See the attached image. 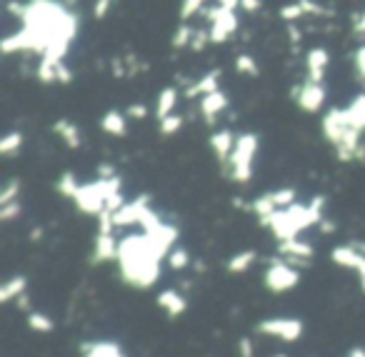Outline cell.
<instances>
[{
  "label": "cell",
  "instance_id": "cell-1",
  "mask_svg": "<svg viewBox=\"0 0 365 357\" xmlns=\"http://www.w3.org/2000/svg\"><path fill=\"white\" fill-rule=\"evenodd\" d=\"M21 21V31L6 36L0 43L6 56L36 53L41 58L63 61L81 28L78 13L63 0H28Z\"/></svg>",
  "mask_w": 365,
  "mask_h": 357
},
{
  "label": "cell",
  "instance_id": "cell-2",
  "mask_svg": "<svg viewBox=\"0 0 365 357\" xmlns=\"http://www.w3.org/2000/svg\"><path fill=\"white\" fill-rule=\"evenodd\" d=\"M165 257L158 252L153 240L145 232H133L125 235L118 245V270L123 282L138 290H148L160 280V262Z\"/></svg>",
  "mask_w": 365,
  "mask_h": 357
},
{
  "label": "cell",
  "instance_id": "cell-3",
  "mask_svg": "<svg viewBox=\"0 0 365 357\" xmlns=\"http://www.w3.org/2000/svg\"><path fill=\"white\" fill-rule=\"evenodd\" d=\"M323 207H325V197H313L310 202H293L290 207H283V210L265 217L260 225L268 227L278 242L293 240V237H300V232L308 230V227L320 225Z\"/></svg>",
  "mask_w": 365,
  "mask_h": 357
},
{
  "label": "cell",
  "instance_id": "cell-4",
  "mask_svg": "<svg viewBox=\"0 0 365 357\" xmlns=\"http://www.w3.org/2000/svg\"><path fill=\"white\" fill-rule=\"evenodd\" d=\"M320 130H323L325 140L333 145L335 157L340 162H353L358 155V145L363 143V133L355 130L348 120L345 108H330L320 120Z\"/></svg>",
  "mask_w": 365,
  "mask_h": 357
},
{
  "label": "cell",
  "instance_id": "cell-5",
  "mask_svg": "<svg viewBox=\"0 0 365 357\" xmlns=\"http://www.w3.org/2000/svg\"><path fill=\"white\" fill-rule=\"evenodd\" d=\"M115 192H123L120 177L118 175L115 177H98V180H93V182H83V185L78 187L73 202H76V207L81 212L98 217L103 210H106L108 197L115 195Z\"/></svg>",
  "mask_w": 365,
  "mask_h": 357
},
{
  "label": "cell",
  "instance_id": "cell-6",
  "mask_svg": "<svg viewBox=\"0 0 365 357\" xmlns=\"http://www.w3.org/2000/svg\"><path fill=\"white\" fill-rule=\"evenodd\" d=\"M260 140L255 133H240L238 140H235L233 155L225 162V175L233 182H248L253 177V165H255V155H258Z\"/></svg>",
  "mask_w": 365,
  "mask_h": 357
},
{
  "label": "cell",
  "instance_id": "cell-7",
  "mask_svg": "<svg viewBox=\"0 0 365 357\" xmlns=\"http://www.w3.org/2000/svg\"><path fill=\"white\" fill-rule=\"evenodd\" d=\"M263 282L270 292L280 295V292H290L293 287H298L300 272H298V267L290 265V262L283 260V257H270L268 267H265Z\"/></svg>",
  "mask_w": 365,
  "mask_h": 357
},
{
  "label": "cell",
  "instance_id": "cell-8",
  "mask_svg": "<svg viewBox=\"0 0 365 357\" xmlns=\"http://www.w3.org/2000/svg\"><path fill=\"white\" fill-rule=\"evenodd\" d=\"M200 16L208 21L210 41L213 43H228L233 38V33L238 31V13L235 11H225L220 6H213V8H203Z\"/></svg>",
  "mask_w": 365,
  "mask_h": 357
},
{
  "label": "cell",
  "instance_id": "cell-9",
  "mask_svg": "<svg viewBox=\"0 0 365 357\" xmlns=\"http://www.w3.org/2000/svg\"><path fill=\"white\" fill-rule=\"evenodd\" d=\"M255 330L265 337H275V340H283V342H295L303 337L305 325L298 317H268V320H260Z\"/></svg>",
  "mask_w": 365,
  "mask_h": 357
},
{
  "label": "cell",
  "instance_id": "cell-10",
  "mask_svg": "<svg viewBox=\"0 0 365 357\" xmlns=\"http://www.w3.org/2000/svg\"><path fill=\"white\" fill-rule=\"evenodd\" d=\"M325 98H328V93H325L323 83L303 81L293 88V100L303 113H318L325 105Z\"/></svg>",
  "mask_w": 365,
  "mask_h": 357
},
{
  "label": "cell",
  "instance_id": "cell-11",
  "mask_svg": "<svg viewBox=\"0 0 365 357\" xmlns=\"http://www.w3.org/2000/svg\"><path fill=\"white\" fill-rule=\"evenodd\" d=\"M150 207V197L148 195H140L135 200L125 202L118 212H113V220H115V227H133V225H140L143 217L148 215Z\"/></svg>",
  "mask_w": 365,
  "mask_h": 357
},
{
  "label": "cell",
  "instance_id": "cell-12",
  "mask_svg": "<svg viewBox=\"0 0 365 357\" xmlns=\"http://www.w3.org/2000/svg\"><path fill=\"white\" fill-rule=\"evenodd\" d=\"M278 255L283 260H288L290 265L295 267H305L310 260H313L315 250L308 240H300V237H293V240H283L278 242Z\"/></svg>",
  "mask_w": 365,
  "mask_h": 357
},
{
  "label": "cell",
  "instance_id": "cell-13",
  "mask_svg": "<svg viewBox=\"0 0 365 357\" xmlns=\"http://www.w3.org/2000/svg\"><path fill=\"white\" fill-rule=\"evenodd\" d=\"M330 260H333L335 265L345 267V270H355L360 277H365V255L358 247L350 245V242L348 245H335L333 250H330Z\"/></svg>",
  "mask_w": 365,
  "mask_h": 357
},
{
  "label": "cell",
  "instance_id": "cell-14",
  "mask_svg": "<svg viewBox=\"0 0 365 357\" xmlns=\"http://www.w3.org/2000/svg\"><path fill=\"white\" fill-rule=\"evenodd\" d=\"M328 66H330V53L325 51V48H313V51H308V56H305V81L323 83L325 73H328Z\"/></svg>",
  "mask_w": 365,
  "mask_h": 357
},
{
  "label": "cell",
  "instance_id": "cell-15",
  "mask_svg": "<svg viewBox=\"0 0 365 357\" xmlns=\"http://www.w3.org/2000/svg\"><path fill=\"white\" fill-rule=\"evenodd\" d=\"M228 105H230V100L223 90L208 93V95L200 98V115H203V120L208 123V125H215V120L228 110Z\"/></svg>",
  "mask_w": 365,
  "mask_h": 357
},
{
  "label": "cell",
  "instance_id": "cell-16",
  "mask_svg": "<svg viewBox=\"0 0 365 357\" xmlns=\"http://www.w3.org/2000/svg\"><path fill=\"white\" fill-rule=\"evenodd\" d=\"M235 140H238V135H235L233 130H228V128H220V130H215L213 135H210V150H213L215 160H218L220 165H225V162L230 160Z\"/></svg>",
  "mask_w": 365,
  "mask_h": 357
},
{
  "label": "cell",
  "instance_id": "cell-17",
  "mask_svg": "<svg viewBox=\"0 0 365 357\" xmlns=\"http://www.w3.org/2000/svg\"><path fill=\"white\" fill-rule=\"evenodd\" d=\"M118 245L120 240L115 237V232H98L96 245H93V262L118 260Z\"/></svg>",
  "mask_w": 365,
  "mask_h": 357
},
{
  "label": "cell",
  "instance_id": "cell-18",
  "mask_svg": "<svg viewBox=\"0 0 365 357\" xmlns=\"http://www.w3.org/2000/svg\"><path fill=\"white\" fill-rule=\"evenodd\" d=\"M323 13H325L323 8L315 6L313 0H293L285 8H280V18L288 23H298L305 16H323Z\"/></svg>",
  "mask_w": 365,
  "mask_h": 357
},
{
  "label": "cell",
  "instance_id": "cell-19",
  "mask_svg": "<svg viewBox=\"0 0 365 357\" xmlns=\"http://www.w3.org/2000/svg\"><path fill=\"white\" fill-rule=\"evenodd\" d=\"M155 302H158V307H160V310H165L170 317H180L182 312L188 310V300H185V297H182L175 287H168V290L158 292Z\"/></svg>",
  "mask_w": 365,
  "mask_h": 357
},
{
  "label": "cell",
  "instance_id": "cell-20",
  "mask_svg": "<svg viewBox=\"0 0 365 357\" xmlns=\"http://www.w3.org/2000/svg\"><path fill=\"white\" fill-rule=\"evenodd\" d=\"M81 357H125V352L113 340H93V342H83Z\"/></svg>",
  "mask_w": 365,
  "mask_h": 357
},
{
  "label": "cell",
  "instance_id": "cell-21",
  "mask_svg": "<svg viewBox=\"0 0 365 357\" xmlns=\"http://www.w3.org/2000/svg\"><path fill=\"white\" fill-rule=\"evenodd\" d=\"M220 76L223 73L215 68V71H210V73H205V76H200L198 81H193L188 86V90H185V98H203V95H208V93H215V90H220Z\"/></svg>",
  "mask_w": 365,
  "mask_h": 357
},
{
  "label": "cell",
  "instance_id": "cell-22",
  "mask_svg": "<svg viewBox=\"0 0 365 357\" xmlns=\"http://www.w3.org/2000/svg\"><path fill=\"white\" fill-rule=\"evenodd\" d=\"M101 130L113 138H123L128 133V115L120 110H108L101 118Z\"/></svg>",
  "mask_w": 365,
  "mask_h": 357
},
{
  "label": "cell",
  "instance_id": "cell-23",
  "mask_svg": "<svg viewBox=\"0 0 365 357\" xmlns=\"http://www.w3.org/2000/svg\"><path fill=\"white\" fill-rule=\"evenodd\" d=\"M53 133H56V135L61 138V140L66 143L68 148H81V143H83L81 128H78L73 120H68V118L53 123Z\"/></svg>",
  "mask_w": 365,
  "mask_h": 357
},
{
  "label": "cell",
  "instance_id": "cell-24",
  "mask_svg": "<svg viewBox=\"0 0 365 357\" xmlns=\"http://www.w3.org/2000/svg\"><path fill=\"white\" fill-rule=\"evenodd\" d=\"M178 100H180V93H178V88H173V86L163 88L160 95H158V103H155V115H158V120H163V118L173 115V113H175Z\"/></svg>",
  "mask_w": 365,
  "mask_h": 357
},
{
  "label": "cell",
  "instance_id": "cell-25",
  "mask_svg": "<svg viewBox=\"0 0 365 357\" xmlns=\"http://www.w3.org/2000/svg\"><path fill=\"white\" fill-rule=\"evenodd\" d=\"M345 113H348V120L355 130H360L365 135V93L355 95L353 100L345 105Z\"/></svg>",
  "mask_w": 365,
  "mask_h": 357
},
{
  "label": "cell",
  "instance_id": "cell-26",
  "mask_svg": "<svg viewBox=\"0 0 365 357\" xmlns=\"http://www.w3.org/2000/svg\"><path fill=\"white\" fill-rule=\"evenodd\" d=\"M26 287H28V277L26 275H16L6 282V285L0 287V300L3 302H13L18 300L21 295H26Z\"/></svg>",
  "mask_w": 365,
  "mask_h": 357
},
{
  "label": "cell",
  "instance_id": "cell-27",
  "mask_svg": "<svg viewBox=\"0 0 365 357\" xmlns=\"http://www.w3.org/2000/svg\"><path fill=\"white\" fill-rule=\"evenodd\" d=\"M255 260H258V252H255V250H240V252H235V255L228 260V272H233V275L248 272L250 267L255 265Z\"/></svg>",
  "mask_w": 365,
  "mask_h": 357
},
{
  "label": "cell",
  "instance_id": "cell-28",
  "mask_svg": "<svg viewBox=\"0 0 365 357\" xmlns=\"http://www.w3.org/2000/svg\"><path fill=\"white\" fill-rule=\"evenodd\" d=\"M28 327H31V330H36V332H43V335H48V332L56 330V322H53L46 312L31 310V312H28Z\"/></svg>",
  "mask_w": 365,
  "mask_h": 357
},
{
  "label": "cell",
  "instance_id": "cell-29",
  "mask_svg": "<svg viewBox=\"0 0 365 357\" xmlns=\"http://www.w3.org/2000/svg\"><path fill=\"white\" fill-rule=\"evenodd\" d=\"M81 185H83V182L76 177V172L68 170V172H63V175L58 177L56 190L61 192L63 197H71V200H73V197H76V192H78V187H81Z\"/></svg>",
  "mask_w": 365,
  "mask_h": 357
},
{
  "label": "cell",
  "instance_id": "cell-30",
  "mask_svg": "<svg viewBox=\"0 0 365 357\" xmlns=\"http://www.w3.org/2000/svg\"><path fill=\"white\" fill-rule=\"evenodd\" d=\"M63 61H51V58H41V66H38V81L51 86V83H58V66Z\"/></svg>",
  "mask_w": 365,
  "mask_h": 357
},
{
  "label": "cell",
  "instance_id": "cell-31",
  "mask_svg": "<svg viewBox=\"0 0 365 357\" xmlns=\"http://www.w3.org/2000/svg\"><path fill=\"white\" fill-rule=\"evenodd\" d=\"M21 148H23V133L21 130H13V133H8L3 140H0V155L11 157V155H16Z\"/></svg>",
  "mask_w": 365,
  "mask_h": 357
},
{
  "label": "cell",
  "instance_id": "cell-32",
  "mask_svg": "<svg viewBox=\"0 0 365 357\" xmlns=\"http://www.w3.org/2000/svg\"><path fill=\"white\" fill-rule=\"evenodd\" d=\"M193 36H195V28L190 26V23H180V28L173 33L170 46L175 48V51H178V48H190V43H193Z\"/></svg>",
  "mask_w": 365,
  "mask_h": 357
},
{
  "label": "cell",
  "instance_id": "cell-33",
  "mask_svg": "<svg viewBox=\"0 0 365 357\" xmlns=\"http://www.w3.org/2000/svg\"><path fill=\"white\" fill-rule=\"evenodd\" d=\"M165 260H168V265H170V270H185V267L190 265V252L185 250V247H173Z\"/></svg>",
  "mask_w": 365,
  "mask_h": 357
},
{
  "label": "cell",
  "instance_id": "cell-34",
  "mask_svg": "<svg viewBox=\"0 0 365 357\" xmlns=\"http://www.w3.org/2000/svg\"><path fill=\"white\" fill-rule=\"evenodd\" d=\"M235 71H238L240 76L255 78V76L260 73V68H258V63H255V58H253V56H245V53H240V56L235 58Z\"/></svg>",
  "mask_w": 365,
  "mask_h": 357
},
{
  "label": "cell",
  "instance_id": "cell-35",
  "mask_svg": "<svg viewBox=\"0 0 365 357\" xmlns=\"http://www.w3.org/2000/svg\"><path fill=\"white\" fill-rule=\"evenodd\" d=\"M16 200H21V180L11 177L6 182V187H3V192H0V205H8V202H16Z\"/></svg>",
  "mask_w": 365,
  "mask_h": 357
},
{
  "label": "cell",
  "instance_id": "cell-36",
  "mask_svg": "<svg viewBox=\"0 0 365 357\" xmlns=\"http://www.w3.org/2000/svg\"><path fill=\"white\" fill-rule=\"evenodd\" d=\"M158 128H160V135H175V133L182 128V115L173 113V115L163 118V120L158 123Z\"/></svg>",
  "mask_w": 365,
  "mask_h": 357
},
{
  "label": "cell",
  "instance_id": "cell-37",
  "mask_svg": "<svg viewBox=\"0 0 365 357\" xmlns=\"http://www.w3.org/2000/svg\"><path fill=\"white\" fill-rule=\"evenodd\" d=\"M205 8V0H182L180 3V18L190 21L193 16H200V11Z\"/></svg>",
  "mask_w": 365,
  "mask_h": 357
},
{
  "label": "cell",
  "instance_id": "cell-38",
  "mask_svg": "<svg viewBox=\"0 0 365 357\" xmlns=\"http://www.w3.org/2000/svg\"><path fill=\"white\" fill-rule=\"evenodd\" d=\"M21 212H23L21 200L8 202V205H0V220H3V222H11V220H16V217H21Z\"/></svg>",
  "mask_w": 365,
  "mask_h": 357
},
{
  "label": "cell",
  "instance_id": "cell-39",
  "mask_svg": "<svg viewBox=\"0 0 365 357\" xmlns=\"http://www.w3.org/2000/svg\"><path fill=\"white\" fill-rule=\"evenodd\" d=\"M210 41V28H195V36H193V43H190V48L193 51H203Z\"/></svg>",
  "mask_w": 365,
  "mask_h": 357
},
{
  "label": "cell",
  "instance_id": "cell-40",
  "mask_svg": "<svg viewBox=\"0 0 365 357\" xmlns=\"http://www.w3.org/2000/svg\"><path fill=\"white\" fill-rule=\"evenodd\" d=\"M110 8H113V0H96V6H93V18H96V21H106Z\"/></svg>",
  "mask_w": 365,
  "mask_h": 357
},
{
  "label": "cell",
  "instance_id": "cell-41",
  "mask_svg": "<svg viewBox=\"0 0 365 357\" xmlns=\"http://www.w3.org/2000/svg\"><path fill=\"white\" fill-rule=\"evenodd\" d=\"M353 66H355V76H358L360 81H365V46H360L358 51H355Z\"/></svg>",
  "mask_w": 365,
  "mask_h": 357
},
{
  "label": "cell",
  "instance_id": "cell-42",
  "mask_svg": "<svg viewBox=\"0 0 365 357\" xmlns=\"http://www.w3.org/2000/svg\"><path fill=\"white\" fill-rule=\"evenodd\" d=\"M125 115L130 118V120H143V118H148V105H143V103H133V105H128Z\"/></svg>",
  "mask_w": 365,
  "mask_h": 357
},
{
  "label": "cell",
  "instance_id": "cell-43",
  "mask_svg": "<svg viewBox=\"0 0 365 357\" xmlns=\"http://www.w3.org/2000/svg\"><path fill=\"white\" fill-rule=\"evenodd\" d=\"M238 355L240 357H253V340H250V337H240V342H238Z\"/></svg>",
  "mask_w": 365,
  "mask_h": 357
},
{
  "label": "cell",
  "instance_id": "cell-44",
  "mask_svg": "<svg viewBox=\"0 0 365 357\" xmlns=\"http://www.w3.org/2000/svg\"><path fill=\"white\" fill-rule=\"evenodd\" d=\"M58 83H63V86H68V83H73V71L66 66V61L58 66Z\"/></svg>",
  "mask_w": 365,
  "mask_h": 357
},
{
  "label": "cell",
  "instance_id": "cell-45",
  "mask_svg": "<svg viewBox=\"0 0 365 357\" xmlns=\"http://www.w3.org/2000/svg\"><path fill=\"white\" fill-rule=\"evenodd\" d=\"M260 6H263V0H240V11H245V13L260 11Z\"/></svg>",
  "mask_w": 365,
  "mask_h": 357
},
{
  "label": "cell",
  "instance_id": "cell-46",
  "mask_svg": "<svg viewBox=\"0 0 365 357\" xmlns=\"http://www.w3.org/2000/svg\"><path fill=\"white\" fill-rule=\"evenodd\" d=\"M98 177H115V167L110 162H101L98 165Z\"/></svg>",
  "mask_w": 365,
  "mask_h": 357
},
{
  "label": "cell",
  "instance_id": "cell-47",
  "mask_svg": "<svg viewBox=\"0 0 365 357\" xmlns=\"http://www.w3.org/2000/svg\"><path fill=\"white\" fill-rule=\"evenodd\" d=\"M353 31H355V36H360V38H365V11L358 16V21L353 23Z\"/></svg>",
  "mask_w": 365,
  "mask_h": 357
},
{
  "label": "cell",
  "instance_id": "cell-48",
  "mask_svg": "<svg viewBox=\"0 0 365 357\" xmlns=\"http://www.w3.org/2000/svg\"><path fill=\"white\" fill-rule=\"evenodd\" d=\"M215 6L225 8V11H238V8H240V0H215Z\"/></svg>",
  "mask_w": 365,
  "mask_h": 357
},
{
  "label": "cell",
  "instance_id": "cell-49",
  "mask_svg": "<svg viewBox=\"0 0 365 357\" xmlns=\"http://www.w3.org/2000/svg\"><path fill=\"white\" fill-rule=\"evenodd\" d=\"M320 230H323L325 235H328V232H333V230H335V225H333L330 220H325V217H323V220H320Z\"/></svg>",
  "mask_w": 365,
  "mask_h": 357
},
{
  "label": "cell",
  "instance_id": "cell-50",
  "mask_svg": "<svg viewBox=\"0 0 365 357\" xmlns=\"http://www.w3.org/2000/svg\"><path fill=\"white\" fill-rule=\"evenodd\" d=\"M355 160H358V162H365V138H363V143L358 145V155H355Z\"/></svg>",
  "mask_w": 365,
  "mask_h": 357
},
{
  "label": "cell",
  "instance_id": "cell-51",
  "mask_svg": "<svg viewBox=\"0 0 365 357\" xmlns=\"http://www.w3.org/2000/svg\"><path fill=\"white\" fill-rule=\"evenodd\" d=\"M348 357H365V350H363V347H353Z\"/></svg>",
  "mask_w": 365,
  "mask_h": 357
},
{
  "label": "cell",
  "instance_id": "cell-52",
  "mask_svg": "<svg viewBox=\"0 0 365 357\" xmlns=\"http://www.w3.org/2000/svg\"><path fill=\"white\" fill-rule=\"evenodd\" d=\"M350 245H353V247H358V250L365 255V240H353V242H350Z\"/></svg>",
  "mask_w": 365,
  "mask_h": 357
},
{
  "label": "cell",
  "instance_id": "cell-53",
  "mask_svg": "<svg viewBox=\"0 0 365 357\" xmlns=\"http://www.w3.org/2000/svg\"><path fill=\"white\" fill-rule=\"evenodd\" d=\"M360 290L365 292V277H360Z\"/></svg>",
  "mask_w": 365,
  "mask_h": 357
},
{
  "label": "cell",
  "instance_id": "cell-54",
  "mask_svg": "<svg viewBox=\"0 0 365 357\" xmlns=\"http://www.w3.org/2000/svg\"><path fill=\"white\" fill-rule=\"evenodd\" d=\"M273 357H288V355H285V352H278V355H273Z\"/></svg>",
  "mask_w": 365,
  "mask_h": 357
}]
</instances>
